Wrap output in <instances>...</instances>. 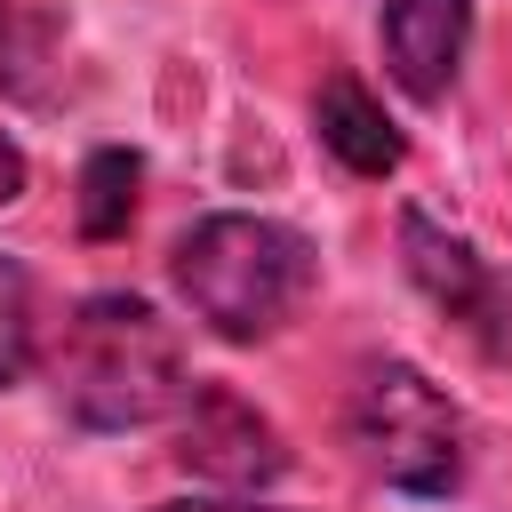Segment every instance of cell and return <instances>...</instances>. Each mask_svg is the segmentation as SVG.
<instances>
[{"mask_svg": "<svg viewBox=\"0 0 512 512\" xmlns=\"http://www.w3.org/2000/svg\"><path fill=\"white\" fill-rule=\"evenodd\" d=\"M344 432L360 448V464L400 488V496H448L464 480V416L456 400L408 368V360H368L344 408Z\"/></svg>", "mask_w": 512, "mask_h": 512, "instance_id": "obj_3", "label": "cell"}, {"mask_svg": "<svg viewBox=\"0 0 512 512\" xmlns=\"http://www.w3.org/2000/svg\"><path fill=\"white\" fill-rule=\"evenodd\" d=\"M376 48H384V72L400 80V96L440 104L464 72V48H472V0H384Z\"/></svg>", "mask_w": 512, "mask_h": 512, "instance_id": "obj_6", "label": "cell"}, {"mask_svg": "<svg viewBox=\"0 0 512 512\" xmlns=\"http://www.w3.org/2000/svg\"><path fill=\"white\" fill-rule=\"evenodd\" d=\"M48 376H56L64 416L88 424V432H144V424L176 416L184 392H192L176 328L160 320V304H144L128 288L72 304V320L56 328Z\"/></svg>", "mask_w": 512, "mask_h": 512, "instance_id": "obj_1", "label": "cell"}, {"mask_svg": "<svg viewBox=\"0 0 512 512\" xmlns=\"http://www.w3.org/2000/svg\"><path fill=\"white\" fill-rule=\"evenodd\" d=\"M400 264H408V280H416L488 360H512V280H504L464 232H448V224H432L424 208H408V216H400Z\"/></svg>", "mask_w": 512, "mask_h": 512, "instance_id": "obj_5", "label": "cell"}, {"mask_svg": "<svg viewBox=\"0 0 512 512\" xmlns=\"http://www.w3.org/2000/svg\"><path fill=\"white\" fill-rule=\"evenodd\" d=\"M8 200H24V152L0 136V208H8Z\"/></svg>", "mask_w": 512, "mask_h": 512, "instance_id": "obj_11", "label": "cell"}, {"mask_svg": "<svg viewBox=\"0 0 512 512\" xmlns=\"http://www.w3.org/2000/svg\"><path fill=\"white\" fill-rule=\"evenodd\" d=\"M160 512H272V504H248V496H184V504H160Z\"/></svg>", "mask_w": 512, "mask_h": 512, "instance_id": "obj_12", "label": "cell"}, {"mask_svg": "<svg viewBox=\"0 0 512 512\" xmlns=\"http://www.w3.org/2000/svg\"><path fill=\"white\" fill-rule=\"evenodd\" d=\"M32 360H40V296H32V272L0 256V392L24 384Z\"/></svg>", "mask_w": 512, "mask_h": 512, "instance_id": "obj_10", "label": "cell"}, {"mask_svg": "<svg viewBox=\"0 0 512 512\" xmlns=\"http://www.w3.org/2000/svg\"><path fill=\"white\" fill-rule=\"evenodd\" d=\"M176 464L192 480L224 488V496H256V488H272L288 472V440H280V424L248 392L192 376V392L176 408Z\"/></svg>", "mask_w": 512, "mask_h": 512, "instance_id": "obj_4", "label": "cell"}, {"mask_svg": "<svg viewBox=\"0 0 512 512\" xmlns=\"http://www.w3.org/2000/svg\"><path fill=\"white\" fill-rule=\"evenodd\" d=\"M312 128H320V144H328L352 176H392V168L408 160V136L392 128V112H384L352 72H328V80H320V96H312Z\"/></svg>", "mask_w": 512, "mask_h": 512, "instance_id": "obj_7", "label": "cell"}, {"mask_svg": "<svg viewBox=\"0 0 512 512\" xmlns=\"http://www.w3.org/2000/svg\"><path fill=\"white\" fill-rule=\"evenodd\" d=\"M168 272H176V296L192 304V320H200L208 336H224V344H264V336H280V328L296 320V304L312 296L320 256H312V240H304L296 224L224 208V216H200V224L176 240Z\"/></svg>", "mask_w": 512, "mask_h": 512, "instance_id": "obj_2", "label": "cell"}, {"mask_svg": "<svg viewBox=\"0 0 512 512\" xmlns=\"http://www.w3.org/2000/svg\"><path fill=\"white\" fill-rule=\"evenodd\" d=\"M64 16L48 0H0V104H56L64 96Z\"/></svg>", "mask_w": 512, "mask_h": 512, "instance_id": "obj_8", "label": "cell"}, {"mask_svg": "<svg viewBox=\"0 0 512 512\" xmlns=\"http://www.w3.org/2000/svg\"><path fill=\"white\" fill-rule=\"evenodd\" d=\"M136 184H144V160L128 144L88 152V168H80V232L88 240H120L128 216H136Z\"/></svg>", "mask_w": 512, "mask_h": 512, "instance_id": "obj_9", "label": "cell"}]
</instances>
